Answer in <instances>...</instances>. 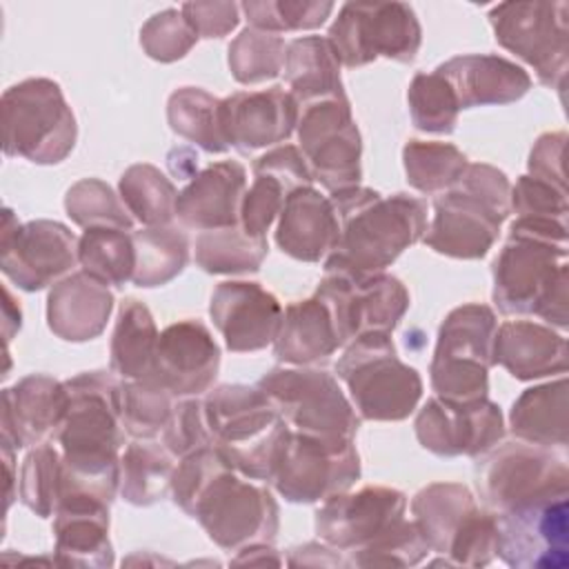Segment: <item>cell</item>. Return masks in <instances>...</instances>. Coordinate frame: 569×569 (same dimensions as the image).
Instances as JSON below:
<instances>
[{"instance_id": "cell-1", "label": "cell", "mask_w": 569, "mask_h": 569, "mask_svg": "<svg viewBox=\"0 0 569 569\" xmlns=\"http://www.w3.org/2000/svg\"><path fill=\"white\" fill-rule=\"evenodd\" d=\"M64 385L69 409L53 438L64 469L62 491L82 489L111 505L120 489V449L127 433L120 420L122 380L113 371H84Z\"/></svg>"}, {"instance_id": "cell-2", "label": "cell", "mask_w": 569, "mask_h": 569, "mask_svg": "<svg viewBox=\"0 0 569 569\" xmlns=\"http://www.w3.org/2000/svg\"><path fill=\"white\" fill-rule=\"evenodd\" d=\"M493 302L505 316H538L567 329V222L516 218L493 260Z\"/></svg>"}, {"instance_id": "cell-3", "label": "cell", "mask_w": 569, "mask_h": 569, "mask_svg": "<svg viewBox=\"0 0 569 569\" xmlns=\"http://www.w3.org/2000/svg\"><path fill=\"white\" fill-rule=\"evenodd\" d=\"M329 200L340 224L329 258L360 271H385L427 231V202L409 193L382 196L356 184L333 191Z\"/></svg>"}, {"instance_id": "cell-4", "label": "cell", "mask_w": 569, "mask_h": 569, "mask_svg": "<svg viewBox=\"0 0 569 569\" xmlns=\"http://www.w3.org/2000/svg\"><path fill=\"white\" fill-rule=\"evenodd\" d=\"M509 213L511 184L507 176L491 164L476 162L433 200V220L422 240L440 256L478 260L489 253Z\"/></svg>"}, {"instance_id": "cell-5", "label": "cell", "mask_w": 569, "mask_h": 569, "mask_svg": "<svg viewBox=\"0 0 569 569\" xmlns=\"http://www.w3.org/2000/svg\"><path fill=\"white\" fill-rule=\"evenodd\" d=\"M213 447L244 478L267 482L289 438V425L258 387L220 385L202 400Z\"/></svg>"}, {"instance_id": "cell-6", "label": "cell", "mask_w": 569, "mask_h": 569, "mask_svg": "<svg viewBox=\"0 0 569 569\" xmlns=\"http://www.w3.org/2000/svg\"><path fill=\"white\" fill-rule=\"evenodd\" d=\"M336 373L347 385L360 420H405L422 398V378L398 358L391 333L371 331L351 340L336 362Z\"/></svg>"}, {"instance_id": "cell-7", "label": "cell", "mask_w": 569, "mask_h": 569, "mask_svg": "<svg viewBox=\"0 0 569 569\" xmlns=\"http://www.w3.org/2000/svg\"><path fill=\"white\" fill-rule=\"evenodd\" d=\"M411 513L431 551L442 556L431 565L485 567L498 556V516L482 511L460 482L422 487L411 500Z\"/></svg>"}, {"instance_id": "cell-8", "label": "cell", "mask_w": 569, "mask_h": 569, "mask_svg": "<svg viewBox=\"0 0 569 569\" xmlns=\"http://www.w3.org/2000/svg\"><path fill=\"white\" fill-rule=\"evenodd\" d=\"M0 107L4 156L58 164L73 151L78 124L58 82L27 78L2 93Z\"/></svg>"}, {"instance_id": "cell-9", "label": "cell", "mask_w": 569, "mask_h": 569, "mask_svg": "<svg viewBox=\"0 0 569 569\" xmlns=\"http://www.w3.org/2000/svg\"><path fill=\"white\" fill-rule=\"evenodd\" d=\"M209 540L224 551L256 542H273L278 533V502L264 485L240 476L231 465L218 469L184 507Z\"/></svg>"}, {"instance_id": "cell-10", "label": "cell", "mask_w": 569, "mask_h": 569, "mask_svg": "<svg viewBox=\"0 0 569 569\" xmlns=\"http://www.w3.org/2000/svg\"><path fill=\"white\" fill-rule=\"evenodd\" d=\"M496 331L498 320L487 305L467 302L447 313L429 367L436 396L453 402L487 398Z\"/></svg>"}, {"instance_id": "cell-11", "label": "cell", "mask_w": 569, "mask_h": 569, "mask_svg": "<svg viewBox=\"0 0 569 569\" xmlns=\"http://www.w3.org/2000/svg\"><path fill=\"white\" fill-rule=\"evenodd\" d=\"M316 296L333 318L340 347L371 331L391 333L409 309V291L396 276L360 271L336 258L325 260Z\"/></svg>"}, {"instance_id": "cell-12", "label": "cell", "mask_w": 569, "mask_h": 569, "mask_svg": "<svg viewBox=\"0 0 569 569\" xmlns=\"http://www.w3.org/2000/svg\"><path fill=\"white\" fill-rule=\"evenodd\" d=\"M256 387L291 431L329 440H353L360 429V416L353 405L338 380L322 369L273 367Z\"/></svg>"}, {"instance_id": "cell-13", "label": "cell", "mask_w": 569, "mask_h": 569, "mask_svg": "<svg viewBox=\"0 0 569 569\" xmlns=\"http://www.w3.org/2000/svg\"><path fill=\"white\" fill-rule=\"evenodd\" d=\"M340 64L356 69L378 58L409 64L422 44L416 11L405 2H345L329 27Z\"/></svg>"}, {"instance_id": "cell-14", "label": "cell", "mask_w": 569, "mask_h": 569, "mask_svg": "<svg viewBox=\"0 0 569 569\" xmlns=\"http://www.w3.org/2000/svg\"><path fill=\"white\" fill-rule=\"evenodd\" d=\"M496 40L533 67L545 87L562 89L569 64V4L565 0L500 2L489 11Z\"/></svg>"}, {"instance_id": "cell-15", "label": "cell", "mask_w": 569, "mask_h": 569, "mask_svg": "<svg viewBox=\"0 0 569 569\" xmlns=\"http://www.w3.org/2000/svg\"><path fill=\"white\" fill-rule=\"evenodd\" d=\"M358 478L360 458L353 440L289 431L269 485L287 502L313 505L349 491Z\"/></svg>"}, {"instance_id": "cell-16", "label": "cell", "mask_w": 569, "mask_h": 569, "mask_svg": "<svg viewBox=\"0 0 569 569\" xmlns=\"http://www.w3.org/2000/svg\"><path fill=\"white\" fill-rule=\"evenodd\" d=\"M476 465V485L485 502L498 513L536 498L569 491V469L565 458L549 447L525 440L502 442L489 449Z\"/></svg>"}, {"instance_id": "cell-17", "label": "cell", "mask_w": 569, "mask_h": 569, "mask_svg": "<svg viewBox=\"0 0 569 569\" xmlns=\"http://www.w3.org/2000/svg\"><path fill=\"white\" fill-rule=\"evenodd\" d=\"M78 264V238L58 220L20 224L11 209L2 213L0 269L22 291L47 289Z\"/></svg>"}, {"instance_id": "cell-18", "label": "cell", "mask_w": 569, "mask_h": 569, "mask_svg": "<svg viewBox=\"0 0 569 569\" xmlns=\"http://www.w3.org/2000/svg\"><path fill=\"white\" fill-rule=\"evenodd\" d=\"M298 142L313 180L327 191L360 184L362 140L349 100H320L300 107Z\"/></svg>"}, {"instance_id": "cell-19", "label": "cell", "mask_w": 569, "mask_h": 569, "mask_svg": "<svg viewBox=\"0 0 569 569\" xmlns=\"http://www.w3.org/2000/svg\"><path fill=\"white\" fill-rule=\"evenodd\" d=\"M498 556L516 569L569 565V491L498 513Z\"/></svg>"}, {"instance_id": "cell-20", "label": "cell", "mask_w": 569, "mask_h": 569, "mask_svg": "<svg viewBox=\"0 0 569 569\" xmlns=\"http://www.w3.org/2000/svg\"><path fill=\"white\" fill-rule=\"evenodd\" d=\"M413 427L418 442L440 458L482 456L505 436L502 411L489 398L453 402L433 396L418 411Z\"/></svg>"}, {"instance_id": "cell-21", "label": "cell", "mask_w": 569, "mask_h": 569, "mask_svg": "<svg viewBox=\"0 0 569 569\" xmlns=\"http://www.w3.org/2000/svg\"><path fill=\"white\" fill-rule=\"evenodd\" d=\"M407 496L391 487H362L338 493L316 511V533L329 547L351 553L405 518Z\"/></svg>"}, {"instance_id": "cell-22", "label": "cell", "mask_w": 569, "mask_h": 569, "mask_svg": "<svg viewBox=\"0 0 569 569\" xmlns=\"http://www.w3.org/2000/svg\"><path fill=\"white\" fill-rule=\"evenodd\" d=\"M282 305L260 282L224 280L209 302L213 327L233 353L260 351L276 342L282 325Z\"/></svg>"}, {"instance_id": "cell-23", "label": "cell", "mask_w": 569, "mask_h": 569, "mask_svg": "<svg viewBox=\"0 0 569 569\" xmlns=\"http://www.w3.org/2000/svg\"><path fill=\"white\" fill-rule=\"evenodd\" d=\"M300 118V104L282 87L238 91L220 102L222 133L242 156L289 140Z\"/></svg>"}, {"instance_id": "cell-24", "label": "cell", "mask_w": 569, "mask_h": 569, "mask_svg": "<svg viewBox=\"0 0 569 569\" xmlns=\"http://www.w3.org/2000/svg\"><path fill=\"white\" fill-rule=\"evenodd\" d=\"M69 409V389L64 382L31 373L2 391V447L18 453L24 447H38L56 438Z\"/></svg>"}, {"instance_id": "cell-25", "label": "cell", "mask_w": 569, "mask_h": 569, "mask_svg": "<svg viewBox=\"0 0 569 569\" xmlns=\"http://www.w3.org/2000/svg\"><path fill=\"white\" fill-rule=\"evenodd\" d=\"M220 369V347L198 320H178L160 331L153 376L176 398H193L211 389Z\"/></svg>"}, {"instance_id": "cell-26", "label": "cell", "mask_w": 569, "mask_h": 569, "mask_svg": "<svg viewBox=\"0 0 569 569\" xmlns=\"http://www.w3.org/2000/svg\"><path fill=\"white\" fill-rule=\"evenodd\" d=\"M109 502L82 491L64 489L53 511V553L62 567H113L109 540Z\"/></svg>"}, {"instance_id": "cell-27", "label": "cell", "mask_w": 569, "mask_h": 569, "mask_svg": "<svg viewBox=\"0 0 569 569\" xmlns=\"http://www.w3.org/2000/svg\"><path fill=\"white\" fill-rule=\"evenodd\" d=\"M247 171L238 160H220L198 171L178 193L176 216L187 229L213 231L240 222Z\"/></svg>"}, {"instance_id": "cell-28", "label": "cell", "mask_w": 569, "mask_h": 569, "mask_svg": "<svg viewBox=\"0 0 569 569\" xmlns=\"http://www.w3.org/2000/svg\"><path fill=\"white\" fill-rule=\"evenodd\" d=\"M338 238V216L327 196L313 187H300L287 196L276 229V244L282 253L302 262H320L336 251Z\"/></svg>"}, {"instance_id": "cell-29", "label": "cell", "mask_w": 569, "mask_h": 569, "mask_svg": "<svg viewBox=\"0 0 569 569\" xmlns=\"http://www.w3.org/2000/svg\"><path fill=\"white\" fill-rule=\"evenodd\" d=\"M436 73L449 82L460 109L509 104L531 89V76L520 64L491 53L456 56Z\"/></svg>"}, {"instance_id": "cell-30", "label": "cell", "mask_w": 569, "mask_h": 569, "mask_svg": "<svg viewBox=\"0 0 569 569\" xmlns=\"http://www.w3.org/2000/svg\"><path fill=\"white\" fill-rule=\"evenodd\" d=\"M113 311V293L87 271H73L56 282L47 296V325L69 342L98 338Z\"/></svg>"}, {"instance_id": "cell-31", "label": "cell", "mask_w": 569, "mask_h": 569, "mask_svg": "<svg viewBox=\"0 0 569 569\" xmlns=\"http://www.w3.org/2000/svg\"><path fill=\"white\" fill-rule=\"evenodd\" d=\"M493 358L516 380H536L567 371V340L549 325L509 320L496 331Z\"/></svg>"}, {"instance_id": "cell-32", "label": "cell", "mask_w": 569, "mask_h": 569, "mask_svg": "<svg viewBox=\"0 0 569 569\" xmlns=\"http://www.w3.org/2000/svg\"><path fill=\"white\" fill-rule=\"evenodd\" d=\"M340 347L333 318L327 305L313 293L307 300L287 305L282 325L273 342V356L293 367L327 360Z\"/></svg>"}, {"instance_id": "cell-33", "label": "cell", "mask_w": 569, "mask_h": 569, "mask_svg": "<svg viewBox=\"0 0 569 569\" xmlns=\"http://www.w3.org/2000/svg\"><path fill=\"white\" fill-rule=\"evenodd\" d=\"M284 80L300 107L320 100H349L340 78V60L327 36H302L287 44Z\"/></svg>"}, {"instance_id": "cell-34", "label": "cell", "mask_w": 569, "mask_h": 569, "mask_svg": "<svg viewBox=\"0 0 569 569\" xmlns=\"http://www.w3.org/2000/svg\"><path fill=\"white\" fill-rule=\"evenodd\" d=\"M509 425L518 440L540 447L567 445V380L565 376L525 389L511 405Z\"/></svg>"}, {"instance_id": "cell-35", "label": "cell", "mask_w": 569, "mask_h": 569, "mask_svg": "<svg viewBox=\"0 0 569 569\" xmlns=\"http://www.w3.org/2000/svg\"><path fill=\"white\" fill-rule=\"evenodd\" d=\"M160 331L147 305L124 298L111 336V371L120 380H142L153 376V360Z\"/></svg>"}, {"instance_id": "cell-36", "label": "cell", "mask_w": 569, "mask_h": 569, "mask_svg": "<svg viewBox=\"0 0 569 569\" xmlns=\"http://www.w3.org/2000/svg\"><path fill=\"white\" fill-rule=\"evenodd\" d=\"M173 456L153 440H133L120 456V496L136 507H149L171 493Z\"/></svg>"}, {"instance_id": "cell-37", "label": "cell", "mask_w": 569, "mask_h": 569, "mask_svg": "<svg viewBox=\"0 0 569 569\" xmlns=\"http://www.w3.org/2000/svg\"><path fill=\"white\" fill-rule=\"evenodd\" d=\"M136 244V287H162L171 282L189 262V238L173 224L144 227L133 231Z\"/></svg>"}, {"instance_id": "cell-38", "label": "cell", "mask_w": 569, "mask_h": 569, "mask_svg": "<svg viewBox=\"0 0 569 569\" xmlns=\"http://www.w3.org/2000/svg\"><path fill=\"white\" fill-rule=\"evenodd\" d=\"M220 98L198 87H180L169 96L167 120L173 133L198 144L207 153H224L229 149L222 122Z\"/></svg>"}, {"instance_id": "cell-39", "label": "cell", "mask_w": 569, "mask_h": 569, "mask_svg": "<svg viewBox=\"0 0 569 569\" xmlns=\"http://www.w3.org/2000/svg\"><path fill=\"white\" fill-rule=\"evenodd\" d=\"M267 251V238H253L240 224L200 231L196 238V264L216 276L256 273Z\"/></svg>"}, {"instance_id": "cell-40", "label": "cell", "mask_w": 569, "mask_h": 569, "mask_svg": "<svg viewBox=\"0 0 569 569\" xmlns=\"http://www.w3.org/2000/svg\"><path fill=\"white\" fill-rule=\"evenodd\" d=\"M78 264L107 287H124L133 280V233L113 227H91L78 238Z\"/></svg>"}, {"instance_id": "cell-41", "label": "cell", "mask_w": 569, "mask_h": 569, "mask_svg": "<svg viewBox=\"0 0 569 569\" xmlns=\"http://www.w3.org/2000/svg\"><path fill=\"white\" fill-rule=\"evenodd\" d=\"M118 191L127 211L142 227L171 224L176 216L178 191L158 167L149 162L131 164L120 176Z\"/></svg>"}, {"instance_id": "cell-42", "label": "cell", "mask_w": 569, "mask_h": 569, "mask_svg": "<svg viewBox=\"0 0 569 569\" xmlns=\"http://www.w3.org/2000/svg\"><path fill=\"white\" fill-rule=\"evenodd\" d=\"M407 182L425 193H442L451 189L469 167L467 156L449 142L409 140L402 149Z\"/></svg>"}, {"instance_id": "cell-43", "label": "cell", "mask_w": 569, "mask_h": 569, "mask_svg": "<svg viewBox=\"0 0 569 569\" xmlns=\"http://www.w3.org/2000/svg\"><path fill=\"white\" fill-rule=\"evenodd\" d=\"M176 396L156 378L122 380L120 420L133 440H153L167 427Z\"/></svg>"}, {"instance_id": "cell-44", "label": "cell", "mask_w": 569, "mask_h": 569, "mask_svg": "<svg viewBox=\"0 0 569 569\" xmlns=\"http://www.w3.org/2000/svg\"><path fill=\"white\" fill-rule=\"evenodd\" d=\"M64 469L60 449L49 442L33 447L22 462L18 480V498L40 518L53 516L62 496Z\"/></svg>"}, {"instance_id": "cell-45", "label": "cell", "mask_w": 569, "mask_h": 569, "mask_svg": "<svg viewBox=\"0 0 569 569\" xmlns=\"http://www.w3.org/2000/svg\"><path fill=\"white\" fill-rule=\"evenodd\" d=\"M284 53L287 42L278 33L247 27L231 40L227 62L240 84H260L282 71Z\"/></svg>"}, {"instance_id": "cell-46", "label": "cell", "mask_w": 569, "mask_h": 569, "mask_svg": "<svg viewBox=\"0 0 569 569\" xmlns=\"http://www.w3.org/2000/svg\"><path fill=\"white\" fill-rule=\"evenodd\" d=\"M407 102L416 129L425 133H453L460 107L453 89L440 73H416L407 89Z\"/></svg>"}, {"instance_id": "cell-47", "label": "cell", "mask_w": 569, "mask_h": 569, "mask_svg": "<svg viewBox=\"0 0 569 569\" xmlns=\"http://www.w3.org/2000/svg\"><path fill=\"white\" fill-rule=\"evenodd\" d=\"M67 216L82 229L113 227L133 231V216L127 211L120 196L98 178H82L69 187L64 196Z\"/></svg>"}, {"instance_id": "cell-48", "label": "cell", "mask_w": 569, "mask_h": 569, "mask_svg": "<svg viewBox=\"0 0 569 569\" xmlns=\"http://www.w3.org/2000/svg\"><path fill=\"white\" fill-rule=\"evenodd\" d=\"M431 553L416 520H400L373 542L347 553V567H413Z\"/></svg>"}, {"instance_id": "cell-49", "label": "cell", "mask_w": 569, "mask_h": 569, "mask_svg": "<svg viewBox=\"0 0 569 569\" xmlns=\"http://www.w3.org/2000/svg\"><path fill=\"white\" fill-rule=\"evenodd\" d=\"M333 9L336 4L327 0H249L240 4L249 27L269 33L318 29Z\"/></svg>"}, {"instance_id": "cell-50", "label": "cell", "mask_w": 569, "mask_h": 569, "mask_svg": "<svg viewBox=\"0 0 569 569\" xmlns=\"http://www.w3.org/2000/svg\"><path fill=\"white\" fill-rule=\"evenodd\" d=\"M198 42V33L180 9L153 13L140 29V47L151 60L176 62L184 58Z\"/></svg>"}, {"instance_id": "cell-51", "label": "cell", "mask_w": 569, "mask_h": 569, "mask_svg": "<svg viewBox=\"0 0 569 569\" xmlns=\"http://www.w3.org/2000/svg\"><path fill=\"white\" fill-rule=\"evenodd\" d=\"M291 191L276 176L253 169V182L240 204V227L253 238H267L271 222L280 216Z\"/></svg>"}, {"instance_id": "cell-52", "label": "cell", "mask_w": 569, "mask_h": 569, "mask_svg": "<svg viewBox=\"0 0 569 569\" xmlns=\"http://www.w3.org/2000/svg\"><path fill=\"white\" fill-rule=\"evenodd\" d=\"M160 436H162V445L167 447V451L178 460L202 449V447L213 445L211 436H209L207 420H204L202 400H198V396L176 400L171 418Z\"/></svg>"}, {"instance_id": "cell-53", "label": "cell", "mask_w": 569, "mask_h": 569, "mask_svg": "<svg viewBox=\"0 0 569 569\" xmlns=\"http://www.w3.org/2000/svg\"><path fill=\"white\" fill-rule=\"evenodd\" d=\"M511 211L518 218H549L567 220V191L551 187L533 176H520L511 187Z\"/></svg>"}, {"instance_id": "cell-54", "label": "cell", "mask_w": 569, "mask_h": 569, "mask_svg": "<svg viewBox=\"0 0 569 569\" xmlns=\"http://www.w3.org/2000/svg\"><path fill=\"white\" fill-rule=\"evenodd\" d=\"M180 11L198 38H224L240 22V4L236 2H184Z\"/></svg>"}, {"instance_id": "cell-55", "label": "cell", "mask_w": 569, "mask_h": 569, "mask_svg": "<svg viewBox=\"0 0 569 569\" xmlns=\"http://www.w3.org/2000/svg\"><path fill=\"white\" fill-rule=\"evenodd\" d=\"M565 147H567V133L553 131L542 133L529 153V176L549 182L551 187L567 191L565 180Z\"/></svg>"}, {"instance_id": "cell-56", "label": "cell", "mask_w": 569, "mask_h": 569, "mask_svg": "<svg viewBox=\"0 0 569 569\" xmlns=\"http://www.w3.org/2000/svg\"><path fill=\"white\" fill-rule=\"evenodd\" d=\"M253 169L267 171L282 180L289 191H296L300 187H311L313 176L309 171V164L302 156V151L296 144H280L260 158H256Z\"/></svg>"}, {"instance_id": "cell-57", "label": "cell", "mask_w": 569, "mask_h": 569, "mask_svg": "<svg viewBox=\"0 0 569 569\" xmlns=\"http://www.w3.org/2000/svg\"><path fill=\"white\" fill-rule=\"evenodd\" d=\"M231 565H282V560L271 542H256L238 549V553L231 558Z\"/></svg>"}, {"instance_id": "cell-58", "label": "cell", "mask_w": 569, "mask_h": 569, "mask_svg": "<svg viewBox=\"0 0 569 569\" xmlns=\"http://www.w3.org/2000/svg\"><path fill=\"white\" fill-rule=\"evenodd\" d=\"M20 325H22L20 307H18V305H13L11 293H9V289L4 287V342H7V345H9L11 336L20 329Z\"/></svg>"}]
</instances>
